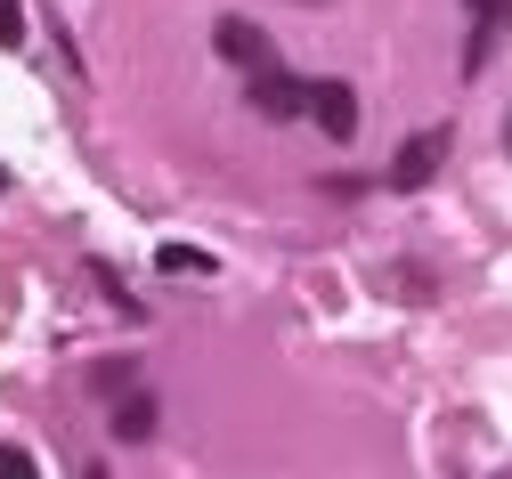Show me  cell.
Listing matches in <instances>:
<instances>
[{
	"label": "cell",
	"mask_w": 512,
	"mask_h": 479,
	"mask_svg": "<svg viewBox=\"0 0 512 479\" xmlns=\"http://www.w3.org/2000/svg\"><path fill=\"white\" fill-rule=\"evenodd\" d=\"M439 163H447V122H431V130H415V139H407V147L391 155V187H399V195H423Z\"/></svg>",
	"instance_id": "cell-2"
},
{
	"label": "cell",
	"mask_w": 512,
	"mask_h": 479,
	"mask_svg": "<svg viewBox=\"0 0 512 479\" xmlns=\"http://www.w3.org/2000/svg\"><path fill=\"white\" fill-rule=\"evenodd\" d=\"M82 479H106V463H90V471H82Z\"/></svg>",
	"instance_id": "cell-10"
},
{
	"label": "cell",
	"mask_w": 512,
	"mask_h": 479,
	"mask_svg": "<svg viewBox=\"0 0 512 479\" xmlns=\"http://www.w3.org/2000/svg\"><path fill=\"white\" fill-rule=\"evenodd\" d=\"M155 423H163L155 390H122V398H114V439H122V447H147V439H155Z\"/></svg>",
	"instance_id": "cell-5"
},
{
	"label": "cell",
	"mask_w": 512,
	"mask_h": 479,
	"mask_svg": "<svg viewBox=\"0 0 512 479\" xmlns=\"http://www.w3.org/2000/svg\"><path fill=\"white\" fill-rule=\"evenodd\" d=\"M155 260L171 268V277H204V268H212V252H196V244H163Z\"/></svg>",
	"instance_id": "cell-6"
},
{
	"label": "cell",
	"mask_w": 512,
	"mask_h": 479,
	"mask_svg": "<svg viewBox=\"0 0 512 479\" xmlns=\"http://www.w3.org/2000/svg\"><path fill=\"white\" fill-rule=\"evenodd\" d=\"M301 9H334V0H301Z\"/></svg>",
	"instance_id": "cell-11"
},
{
	"label": "cell",
	"mask_w": 512,
	"mask_h": 479,
	"mask_svg": "<svg viewBox=\"0 0 512 479\" xmlns=\"http://www.w3.org/2000/svg\"><path fill=\"white\" fill-rule=\"evenodd\" d=\"M25 41V9H17V0H0V49H17Z\"/></svg>",
	"instance_id": "cell-8"
},
{
	"label": "cell",
	"mask_w": 512,
	"mask_h": 479,
	"mask_svg": "<svg viewBox=\"0 0 512 479\" xmlns=\"http://www.w3.org/2000/svg\"><path fill=\"white\" fill-rule=\"evenodd\" d=\"M488 479H512V463H504V471H488Z\"/></svg>",
	"instance_id": "cell-12"
},
{
	"label": "cell",
	"mask_w": 512,
	"mask_h": 479,
	"mask_svg": "<svg viewBox=\"0 0 512 479\" xmlns=\"http://www.w3.org/2000/svg\"><path fill=\"white\" fill-rule=\"evenodd\" d=\"M212 49H220V65H236L244 82L277 65V41H269L261 25H252V17H220V25H212Z\"/></svg>",
	"instance_id": "cell-1"
},
{
	"label": "cell",
	"mask_w": 512,
	"mask_h": 479,
	"mask_svg": "<svg viewBox=\"0 0 512 479\" xmlns=\"http://www.w3.org/2000/svg\"><path fill=\"white\" fill-rule=\"evenodd\" d=\"M309 122L326 130V139H358V90L350 82H309Z\"/></svg>",
	"instance_id": "cell-3"
},
{
	"label": "cell",
	"mask_w": 512,
	"mask_h": 479,
	"mask_svg": "<svg viewBox=\"0 0 512 479\" xmlns=\"http://www.w3.org/2000/svg\"><path fill=\"white\" fill-rule=\"evenodd\" d=\"M252 114H269V122H293V114H309V82H293L285 65L252 74Z\"/></svg>",
	"instance_id": "cell-4"
},
{
	"label": "cell",
	"mask_w": 512,
	"mask_h": 479,
	"mask_svg": "<svg viewBox=\"0 0 512 479\" xmlns=\"http://www.w3.org/2000/svg\"><path fill=\"white\" fill-rule=\"evenodd\" d=\"M504 155H512V114H504Z\"/></svg>",
	"instance_id": "cell-9"
},
{
	"label": "cell",
	"mask_w": 512,
	"mask_h": 479,
	"mask_svg": "<svg viewBox=\"0 0 512 479\" xmlns=\"http://www.w3.org/2000/svg\"><path fill=\"white\" fill-rule=\"evenodd\" d=\"M0 479H41V463L25 447H0Z\"/></svg>",
	"instance_id": "cell-7"
}]
</instances>
